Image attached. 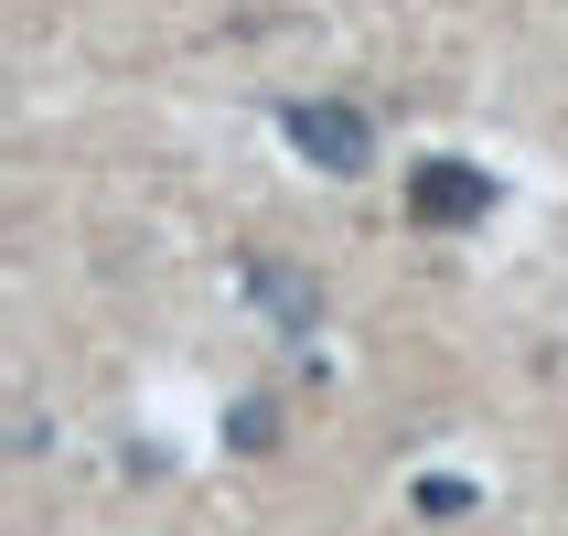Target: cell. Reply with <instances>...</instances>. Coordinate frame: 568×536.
Listing matches in <instances>:
<instances>
[{"mask_svg": "<svg viewBox=\"0 0 568 536\" xmlns=\"http://www.w3.org/2000/svg\"><path fill=\"white\" fill-rule=\"evenodd\" d=\"M247 301H268L290 333H322V290L301 280V269H247Z\"/></svg>", "mask_w": 568, "mask_h": 536, "instance_id": "3", "label": "cell"}, {"mask_svg": "<svg viewBox=\"0 0 568 536\" xmlns=\"http://www.w3.org/2000/svg\"><path fill=\"white\" fill-rule=\"evenodd\" d=\"M408 215L418 225H483L494 215V172H483V161H418L408 172Z\"/></svg>", "mask_w": 568, "mask_h": 536, "instance_id": "2", "label": "cell"}, {"mask_svg": "<svg viewBox=\"0 0 568 536\" xmlns=\"http://www.w3.org/2000/svg\"><path fill=\"white\" fill-rule=\"evenodd\" d=\"M290 151L312 161V172H333V183H354L365 161H376V119L365 108H344V97H290Z\"/></svg>", "mask_w": 568, "mask_h": 536, "instance_id": "1", "label": "cell"}, {"mask_svg": "<svg viewBox=\"0 0 568 536\" xmlns=\"http://www.w3.org/2000/svg\"><path fill=\"white\" fill-rule=\"evenodd\" d=\"M473 505H483V494H473V483H450V473L418 483V515H440V526H450V515H473Z\"/></svg>", "mask_w": 568, "mask_h": 536, "instance_id": "5", "label": "cell"}, {"mask_svg": "<svg viewBox=\"0 0 568 536\" xmlns=\"http://www.w3.org/2000/svg\"><path fill=\"white\" fill-rule=\"evenodd\" d=\"M225 441H236V451H268V441H280V418L247 397V408H225Z\"/></svg>", "mask_w": 568, "mask_h": 536, "instance_id": "4", "label": "cell"}]
</instances>
